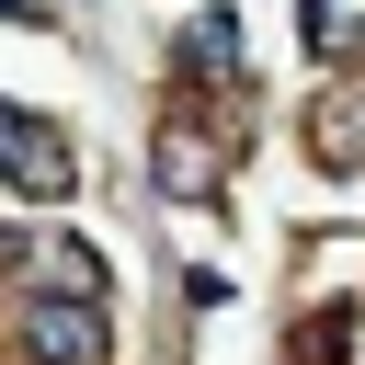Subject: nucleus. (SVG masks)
<instances>
[{"mask_svg": "<svg viewBox=\"0 0 365 365\" xmlns=\"http://www.w3.org/2000/svg\"><path fill=\"white\" fill-rule=\"evenodd\" d=\"M80 182V148H68V125H46L34 103H0V194H34V205H57Z\"/></svg>", "mask_w": 365, "mask_h": 365, "instance_id": "nucleus-1", "label": "nucleus"}, {"mask_svg": "<svg viewBox=\"0 0 365 365\" xmlns=\"http://www.w3.org/2000/svg\"><path fill=\"white\" fill-rule=\"evenodd\" d=\"M91 297V285H80ZM80 297H23V354L34 365H103L114 342H103V308H80Z\"/></svg>", "mask_w": 365, "mask_h": 365, "instance_id": "nucleus-2", "label": "nucleus"}, {"mask_svg": "<svg viewBox=\"0 0 365 365\" xmlns=\"http://www.w3.org/2000/svg\"><path fill=\"white\" fill-rule=\"evenodd\" d=\"M308 148H319V171H365V91H331L319 125H308Z\"/></svg>", "mask_w": 365, "mask_h": 365, "instance_id": "nucleus-3", "label": "nucleus"}, {"mask_svg": "<svg viewBox=\"0 0 365 365\" xmlns=\"http://www.w3.org/2000/svg\"><path fill=\"white\" fill-rule=\"evenodd\" d=\"M160 182H171L182 205H205V194H217V148H205L194 125H160Z\"/></svg>", "mask_w": 365, "mask_h": 365, "instance_id": "nucleus-4", "label": "nucleus"}, {"mask_svg": "<svg viewBox=\"0 0 365 365\" xmlns=\"http://www.w3.org/2000/svg\"><path fill=\"white\" fill-rule=\"evenodd\" d=\"M182 68H194V80H240V23H228V11H194V23H182Z\"/></svg>", "mask_w": 365, "mask_h": 365, "instance_id": "nucleus-5", "label": "nucleus"}, {"mask_svg": "<svg viewBox=\"0 0 365 365\" xmlns=\"http://www.w3.org/2000/svg\"><path fill=\"white\" fill-rule=\"evenodd\" d=\"M342 354H354V319H342V308H319V319L297 331V365H342Z\"/></svg>", "mask_w": 365, "mask_h": 365, "instance_id": "nucleus-6", "label": "nucleus"}, {"mask_svg": "<svg viewBox=\"0 0 365 365\" xmlns=\"http://www.w3.org/2000/svg\"><path fill=\"white\" fill-rule=\"evenodd\" d=\"M308 46H319V57H342V46H354V34H342V0H308Z\"/></svg>", "mask_w": 365, "mask_h": 365, "instance_id": "nucleus-7", "label": "nucleus"}]
</instances>
